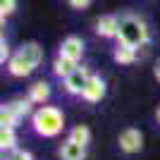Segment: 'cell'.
Returning <instances> with one entry per match:
<instances>
[{
	"label": "cell",
	"instance_id": "cell-1",
	"mask_svg": "<svg viewBox=\"0 0 160 160\" xmlns=\"http://www.w3.org/2000/svg\"><path fill=\"white\" fill-rule=\"evenodd\" d=\"M148 41H151V31H148L146 22L141 19L139 14H122L120 17V33H117V43L122 46H129V48H143L148 46Z\"/></svg>",
	"mask_w": 160,
	"mask_h": 160
},
{
	"label": "cell",
	"instance_id": "cell-2",
	"mask_svg": "<svg viewBox=\"0 0 160 160\" xmlns=\"http://www.w3.org/2000/svg\"><path fill=\"white\" fill-rule=\"evenodd\" d=\"M43 62V48L36 41H29L10 58L7 62V72L12 77H29L36 67Z\"/></svg>",
	"mask_w": 160,
	"mask_h": 160
},
{
	"label": "cell",
	"instance_id": "cell-3",
	"mask_svg": "<svg viewBox=\"0 0 160 160\" xmlns=\"http://www.w3.org/2000/svg\"><path fill=\"white\" fill-rule=\"evenodd\" d=\"M31 127L38 136H46V139L58 136L62 132V127H65V115H62L60 108H55V105H43L33 112Z\"/></svg>",
	"mask_w": 160,
	"mask_h": 160
},
{
	"label": "cell",
	"instance_id": "cell-4",
	"mask_svg": "<svg viewBox=\"0 0 160 160\" xmlns=\"http://www.w3.org/2000/svg\"><path fill=\"white\" fill-rule=\"evenodd\" d=\"M91 77H93V74L88 72L86 67H79L74 74H69V77L65 79V91L69 96H84V91H86Z\"/></svg>",
	"mask_w": 160,
	"mask_h": 160
},
{
	"label": "cell",
	"instance_id": "cell-5",
	"mask_svg": "<svg viewBox=\"0 0 160 160\" xmlns=\"http://www.w3.org/2000/svg\"><path fill=\"white\" fill-rule=\"evenodd\" d=\"M120 148L124 151V153H139L141 148H143V134L139 132V129H124V132L120 134Z\"/></svg>",
	"mask_w": 160,
	"mask_h": 160
},
{
	"label": "cell",
	"instance_id": "cell-6",
	"mask_svg": "<svg viewBox=\"0 0 160 160\" xmlns=\"http://www.w3.org/2000/svg\"><path fill=\"white\" fill-rule=\"evenodd\" d=\"M58 55L79 62L81 55H84V41H81L79 36H67V38L60 43V48H58Z\"/></svg>",
	"mask_w": 160,
	"mask_h": 160
},
{
	"label": "cell",
	"instance_id": "cell-7",
	"mask_svg": "<svg viewBox=\"0 0 160 160\" xmlns=\"http://www.w3.org/2000/svg\"><path fill=\"white\" fill-rule=\"evenodd\" d=\"M96 31H98V36H103V38H117V33H120V17L103 14V17L96 22Z\"/></svg>",
	"mask_w": 160,
	"mask_h": 160
},
{
	"label": "cell",
	"instance_id": "cell-8",
	"mask_svg": "<svg viewBox=\"0 0 160 160\" xmlns=\"http://www.w3.org/2000/svg\"><path fill=\"white\" fill-rule=\"evenodd\" d=\"M103 96H105V79L100 74H93L81 98L88 100V103H98V100H103Z\"/></svg>",
	"mask_w": 160,
	"mask_h": 160
},
{
	"label": "cell",
	"instance_id": "cell-9",
	"mask_svg": "<svg viewBox=\"0 0 160 160\" xmlns=\"http://www.w3.org/2000/svg\"><path fill=\"white\" fill-rule=\"evenodd\" d=\"M77 69H79V62L69 60V58H62V55H58L55 62H53V74L55 77H62V79H67V77L74 74Z\"/></svg>",
	"mask_w": 160,
	"mask_h": 160
},
{
	"label": "cell",
	"instance_id": "cell-10",
	"mask_svg": "<svg viewBox=\"0 0 160 160\" xmlns=\"http://www.w3.org/2000/svg\"><path fill=\"white\" fill-rule=\"evenodd\" d=\"M50 98V84L48 81H36L31 88H29V100L36 103V105H46V100Z\"/></svg>",
	"mask_w": 160,
	"mask_h": 160
},
{
	"label": "cell",
	"instance_id": "cell-11",
	"mask_svg": "<svg viewBox=\"0 0 160 160\" xmlns=\"http://www.w3.org/2000/svg\"><path fill=\"white\" fill-rule=\"evenodd\" d=\"M60 158L62 160H84V158H86V148L67 139L65 143L60 146Z\"/></svg>",
	"mask_w": 160,
	"mask_h": 160
},
{
	"label": "cell",
	"instance_id": "cell-12",
	"mask_svg": "<svg viewBox=\"0 0 160 160\" xmlns=\"http://www.w3.org/2000/svg\"><path fill=\"white\" fill-rule=\"evenodd\" d=\"M112 58L115 62H120V65H132L134 60H136V50L129 46H122V43H117L112 50Z\"/></svg>",
	"mask_w": 160,
	"mask_h": 160
},
{
	"label": "cell",
	"instance_id": "cell-13",
	"mask_svg": "<svg viewBox=\"0 0 160 160\" xmlns=\"http://www.w3.org/2000/svg\"><path fill=\"white\" fill-rule=\"evenodd\" d=\"M17 122H19V117L14 115V110L10 108V103H5V105L0 108V127L2 129H14Z\"/></svg>",
	"mask_w": 160,
	"mask_h": 160
},
{
	"label": "cell",
	"instance_id": "cell-14",
	"mask_svg": "<svg viewBox=\"0 0 160 160\" xmlns=\"http://www.w3.org/2000/svg\"><path fill=\"white\" fill-rule=\"evenodd\" d=\"M69 141H74V143H79V146L86 148L88 141H91V129L84 127V124H77V127L69 132Z\"/></svg>",
	"mask_w": 160,
	"mask_h": 160
},
{
	"label": "cell",
	"instance_id": "cell-15",
	"mask_svg": "<svg viewBox=\"0 0 160 160\" xmlns=\"http://www.w3.org/2000/svg\"><path fill=\"white\" fill-rule=\"evenodd\" d=\"M0 148L2 151H17V134L14 129H0Z\"/></svg>",
	"mask_w": 160,
	"mask_h": 160
},
{
	"label": "cell",
	"instance_id": "cell-16",
	"mask_svg": "<svg viewBox=\"0 0 160 160\" xmlns=\"http://www.w3.org/2000/svg\"><path fill=\"white\" fill-rule=\"evenodd\" d=\"M10 108H12L14 115L22 120V117H27V115L31 112V100H29V98H24V100H12V103H10Z\"/></svg>",
	"mask_w": 160,
	"mask_h": 160
},
{
	"label": "cell",
	"instance_id": "cell-17",
	"mask_svg": "<svg viewBox=\"0 0 160 160\" xmlns=\"http://www.w3.org/2000/svg\"><path fill=\"white\" fill-rule=\"evenodd\" d=\"M14 10H17V2H14V0H2V2H0V14H2V19L10 17Z\"/></svg>",
	"mask_w": 160,
	"mask_h": 160
},
{
	"label": "cell",
	"instance_id": "cell-18",
	"mask_svg": "<svg viewBox=\"0 0 160 160\" xmlns=\"http://www.w3.org/2000/svg\"><path fill=\"white\" fill-rule=\"evenodd\" d=\"M10 58H12V55H10V46H7V41L2 38V41H0V62L5 65V60L10 62Z\"/></svg>",
	"mask_w": 160,
	"mask_h": 160
},
{
	"label": "cell",
	"instance_id": "cell-19",
	"mask_svg": "<svg viewBox=\"0 0 160 160\" xmlns=\"http://www.w3.org/2000/svg\"><path fill=\"white\" fill-rule=\"evenodd\" d=\"M7 160H33V158H31V153H29V151L17 148V151H12V155H10Z\"/></svg>",
	"mask_w": 160,
	"mask_h": 160
},
{
	"label": "cell",
	"instance_id": "cell-20",
	"mask_svg": "<svg viewBox=\"0 0 160 160\" xmlns=\"http://www.w3.org/2000/svg\"><path fill=\"white\" fill-rule=\"evenodd\" d=\"M88 5H91L88 0H72V2H69V7H74V10H86Z\"/></svg>",
	"mask_w": 160,
	"mask_h": 160
},
{
	"label": "cell",
	"instance_id": "cell-21",
	"mask_svg": "<svg viewBox=\"0 0 160 160\" xmlns=\"http://www.w3.org/2000/svg\"><path fill=\"white\" fill-rule=\"evenodd\" d=\"M153 74H155V79L160 81V60H158V65H155V69H153Z\"/></svg>",
	"mask_w": 160,
	"mask_h": 160
},
{
	"label": "cell",
	"instance_id": "cell-22",
	"mask_svg": "<svg viewBox=\"0 0 160 160\" xmlns=\"http://www.w3.org/2000/svg\"><path fill=\"white\" fill-rule=\"evenodd\" d=\"M155 122L160 124V105H158V110H155Z\"/></svg>",
	"mask_w": 160,
	"mask_h": 160
}]
</instances>
